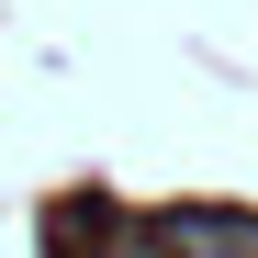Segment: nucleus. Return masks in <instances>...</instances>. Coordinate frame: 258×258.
Wrapping results in <instances>:
<instances>
[{"label":"nucleus","mask_w":258,"mask_h":258,"mask_svg":"<svg viewBox=\"0 0 258 258\" xmlns=\"http://www.w3.org/2000/svg\"><path fill=\"white\" fill-rule=\"evenodd\" d=\"M101 258H168V247H101Z\"/></svg>","instance_id":"f257e3e1"}]
</instances>
